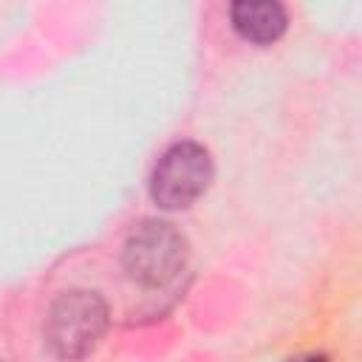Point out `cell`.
I'll use <instances>...</instances> for the list:
<instances>
[{
	"mask_svg": "<svg viewBox=\"0 0 362 362\" xmlns=\"http://www.w3.org/2000/svg\"><path fill=\"white\" fill-rule=\"evenodd\" d=\"M107 328V305L96 291H65L59 294L45 317V342L59 359L88 356Z\"/></svg>",
	"mask_w": 362,
	"mask_h": 362,
	"instance_id": "obj_1",
	"label": "cell"
},
{
	"mask_svg": "<svg viewBox=\"0 0 362 362\" xmlns=\"http://www.w3.org/2000/svg\"><path fill=\"white\" fill-rule=\"evenodd\" d=\"M122 263L139 286L161 288L187 266V240L167 221H141L127 235Z\"/></svg>",
	"mask_w": 362,
	"mask_h": 362,
	"instance_id": "obj_2",
	"label": "cell"
},
{
	"mask_svg": "<svg viewBox=\"0 0 362 362\" xmlns=\"http://www.w3.org/2000/svg\"><path fill=\"white\" fill-rule=\"evenodd\" d=\"M286 8L280 3H235L232 6V25L235 31L255 42V45H269L286 31Z\"/></svg>",
	"mask_w": 362,
	"mask_h": 362,
	"instance_id": "obj_4",
	"label": "cell"
},
{
	"mask_svg": "<svg viewBox=\"0 0 362 362\" xmlns=\"http://www.w3.org/2000/svg\"><path fill=\"white\" fill-rule=\"evenodd\" d=\"M297 362H303V359H297ZM308 362H314V359H308ZM317 362H320V359H317Z\"/></svg>",
	"mask_w": 362,
	"mask_h": 362,
	"instance_id": "obj_5",
	"label": "cell"
},
{
	"mask_svg": "<svg viewBox=\"0 0 362 362\" xmlns=\"http://www.w3.org/2000/svg\"><path fill=\"white\" fill-rule=\"evenodd\" d=\"M209 181L212 158L206 147L178 141L158 158L150 178V195L161 209H187L206 192Z\"/></svg>",
	"mask_w": 362,
	"mask_h": 362,
	"instance_id": "obj_3",
	"label": "cell"
}]
</instances>
